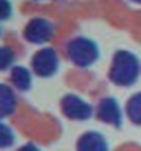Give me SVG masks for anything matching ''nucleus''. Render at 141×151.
I'll return each mask as SVG.
<instances>
[{"label": "nucleus", "mask_w": 141, "mask_h": 151, "mask_svg": "<svg viewBox=\"0 0 141 151\" xmlns=\"http://www.w3.org/2000/svg\"><path fill=\"white\" fill-rule=\"evenodd\" d=\"M141 73L138 56L127 50H118L114 54L108 69V80L117 87H132Z\"/></svg>", "instance_id": "f257e3e1"}, {"label": "nucleus", "mask_w": 141, "mask_h": 151, "mask_svg": "<svg viewBox=\"0 0 141 151\" xmlns=\"http://www.w3.org/2000/svg\"><path fill=\"white\" fill-rule=\"evenodd\" d=\"M66 56L74 66L86 69L97 62L100 51L97 44L92 39L85 36H77L67 43Z\"/></svg>", "instance_id": "f03ea898"}, {"label": "nucleus", "mask_w": 141, "mask_h": 151, "mask_svg": "<svg viewBox=\"0 0 141 151\" xmlns=\"http://www.w3.org/2000/svg\"><path fill=\"white\" fill-rule=\"evenodd\" d=\"M24 39L30 44L43 45L49 43L55 36V25L43 17H34L28 21L24 28Z\"/></svg>", "instance_id": "7ed1b4c3"}, {"label": "nucleus", "mask_w": 141, "mask_h": 151, "mask_svg": "<svg viewBox=\"0 0 141 151\" xmlns=\"http://www.w3.org/2000/svg\"><path fill=\"white\" fill-rule=\"evenodd\" d=\"M30 65L31 70L36 76H39L41 78H49L58 73L60 60H59L58 52L54 48L44 47L34 52V55L31 56Z\"/></svg>", "instance_id": "20e7f679"}, {"label": "nucleus", "mask_w": 141, "mask_h": 151, "mask_svg": "<svg viewBox=\"0 0 141 151\" xmlns=\"http://www.w3.org/2000/svg\"><path fill=\"white\" fill-rule=\"evenodd\" d=\"M60 110L71 121H86L93 115V106L75 93H66L60 99Z\"/></svg>", "instance_id": "39448f33"}, {"label": "nucleus", "mask_w": 141, "mask_h": 151, "mask_svg": "<svg viewBox=\"0 0 141 151\" xmlns=\"http://www.w3.org/2000/svg\"><path fill=\"white\" fill-rule=\"evenodd\" d=\"M94 114L99 121L111 125L114 128H121L123 122V113L121 104L112 96H104L99 100L97 106L94 109Z\"/></svg>", "instance_id": "423d86ee"}, {"label": "nucleus", "mask_w": 141, "mask_h": 151, "mask_svg": "<svg viewBox=\"0 0 141 151\" xmlns=\"http://www.w3.org/2000/svg\"><path fill=\"white\" fill-rule=\"evenodd\" d=\"M77 151H110L106 136L97 131H88L78 137L75 143Z\"/></svg>", "instance_id": "0eeeda50"}, {"label": "nucleus", "mask_w": 141, "mask_h": 151, "mask_svg": "<svg viewBox=\"0 0 141 151\" xmlns=\"http://www.w3.org/2000/svg\"><path fill=\"white\" fill-rule=\"evenodd\" d=\"M18 106V99L14 88L7 84L0 83V119L8 118L12 115Z\"/></svg>", "instance_id": "6e6552de"}, {"label": "nucleus", "mask_w": 141, "mask_h": 151, "mask_svg": "<svg viewBox=\"0 0 141 151\" xmlns=\"http://www.w3.org/2000/svg\"><path fill=\"white\" fill-rule=\"evenodd\" d=\"M10 81L16 91L26 92L31 88L33 76H31V72L28 68L16 65L10 70Z\"/></svg>", "instance_id": "1a4fd4ad"}, {"label": "nucleus", "mask_w": 141, "mask_h": 151, "mask_svg": "<svg viewBox=\"0 0 141 151\" xmlns=\"http://www.w3.org/2000/svg\"><path fill=\"white\" fill-rule=\"evenodd\" d=\"M126 115L130 122L141 127V91L132 95L126 102Z\"/></svg>", "instance_id": "9d476101"}, {"label": "nucleus", "mask_w": 141, "mask_h": 151, "mask_svg": "<svg viewBox=\"0 0 141 151\" xmlns=\"http://www.w3.org/2000/svg\"><path fill=\"white\" fill-rule=\"evenodd\" d=\"M15 59L16 55L14 50L8 45H0V72L4 70H11L15 66Z\"/></svg>", "instance_id": "9b49d317"}, {"label": "nucleus", "mask_w": 141, "mask_h": 151, "mask_svg": "<svg viewBox=\"0 0 141 151\" xmlns=\"http://www.w3.org/2000/svg\"><path fill=\"white\" fill-rule=\"evenodd\" d=\"M15 143V133L7 124L0 122V150L10 148Z\"/></svg>", "instance_id": "f8f14e48"}, {"label": "nucleus", "mask_w": 141, "mask_h": 151, "mask_svg": "<svg viewBox=\"0 0 141 151\" xmlns=\"http://www.w3.org/2000/svg\"><path fill=\"white\" fill-rule=\"evenodd\" d=\"M14 8L10 0H0V22L1 21H8L12 17Z\"/></svg>", "instance_id": "ddd939ff"}, {"label": "nucleus", "mask_w": 141, "mask_h": 151, "mask_svg": "<svg viewBox=\"0 0 141 151\" xmlns=\"http://www.w3.org/2000/svg\"><path fill=\"white\" fill-rule=\"evenodd\" d=\"M16 151H41V148L37 147L34 143H26L24 146H21Z\"/></svg>", "instance_id": "4468645a"}, {"label": "nucleus", "mask_w": 141, "mask_h": 151, "mask_svg": "<svg viewBox=\"0 0 141 151\" xmlns=\"http://www.w3.org/2000/svg\"><path fill=\"white\" fill-rule=\"evenodd\" d=\"M130 1L134 4H141V0H130Z\"/></svg>", "instance_id": "2eb2a0df"}, {"label": "nucleus", "mask_w": 141, "mask_h": 151, "mask_svg": "<svg viewBox=\"0 0 141 151\" xmlns=\"http://www.w3.org/2000/svg\"><path fill=\"white\" fill-rule=\"evenodd\" d=\"M0 35H1V26H0Z\"/></svg>", "instance_id": "dca6fc26"}, {"label": "nucleus", "mask_w": 141, "mask_h": 151, "mask_svg": "<svg viewBox=\"0 0 141 151\" xmlns=\"http://www.w3.org/2000/svg\"><path fill=\"white\" fill-rule=\"evenodd\" d=\"M37 1H44V0H37Z\"/></svg>", "instance_id": "f3484780"}]
</instances>
